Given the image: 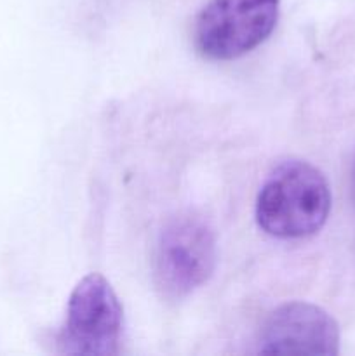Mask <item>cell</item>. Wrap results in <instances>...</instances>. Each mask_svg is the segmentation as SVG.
<instances>
[{
  "instance_id": "6da1fadb",
  "label": "cell",
  "mask_w": 355,
  "mask_h": 356,
  "mask_svg": "<svg viewBox=\"0 0 355 356\" xmlns=\"http://www.w3.org/2000/svg\"><path fill=\"white\" fill-rule=\"evenodd\" d=\"M329 211L331 190L324 174L303 160H285L261 186L256 221L277 238H305L326 225Z\"/></svg>"
},
{
  "instance_id": "7a4b0ae2",
  "label": "cell",
  "mask_w": 355,
  "mask_h": 356,
  "mask_svg": "<svg viewBox=\"0 0 355 356\" xmlns=\"http://www.w3.org/2000/svg\"><path fill=\"white\" fill-rule=\"evenodd\" d=\"M216 266V236L207 221L191 212L164 225L153 256V280L167 299H181L207 282Z\"/></svg>"
},
{
  "instance_id": "3957f363",
  "label": "cell",
  "mask_w": 355,
  "mask_h": 356,
  "mask_svg": "<svg viewBox=\"0 0 355 356\" xmlns=\"http://www.w3.org/2000/svg\"><path fill=\"white\" fill-rule=\"evenodd\" d=\"M278 7L281 0H211L195 23V47L216 61L240 58L270 37Z\"/></svg>"
},
{
  "instance_id": "277c9868",
  "label": "cell",
  "mask_w": 355,
  "mask_h": 356,
  "mask_svg": "<svg viewBox=\"0 0 355 356\" xmlns=\"http://www.w3.org/2000/svg\"><path fill=\"white\" fill-rule=\"evenodd\" d=\"M122 334V306L100 273L84 277L73 289L59 346L70 355H115Z\"/></svg>"
},
{
  "instance_id": "5b68a950",
  "label": "cell",
  "mask_w": 355,
  "mask_h": 356,
  "mask_svg": "<svg viewBox=\"0 0 355 356\" xmlns=\"http://www.w3.org/2000/svg\"><path fill=\"white\" fill-rule=\"evenodd\" d=\"M258 351L267 355H338V323L319 306L287 302L267 318Z\"/></svg>"
},
{
  "instance_id": "8992f818",
  "label": "cell",
  "mask_w": 355,
  "mask_h": 356,
  "mask_svg": "<svg viewBox=\"0 0 355 356\" xmlns=\"http://www.w3.org/2000/svg\"><path fill=\"white\" fill-rule=\"evenodd\" d=\"M352 198L355 202V163H354V169H352Z\"/></svg>"
}]
</instances>
